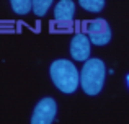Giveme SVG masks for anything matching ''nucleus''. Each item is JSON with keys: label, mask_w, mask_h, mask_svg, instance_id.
Returning <instances> with one entry per match:
<instances>
[{"label": "nucleus", "mask_w": 129, "mask_h": 124, "mask_svg": "<svg viewBox=\"0 0 129 124\" xmlns=\"http://www.w3.org/2000/svg\"><path fill=\"white\" fill-rule=\"evenodd\" d=\"M52 5L51 0H33L31 2V10L35 12L36 16H44L49 10V7Z\"/></svg>", "instance_id": "7"}, {"label": "nucleus", "mask_w": 129, "mask_h": 124, "mask_svg": "<svg viewBox=\"0 0 129 124\" xmlns=\"http://www.w3.org/2000/svg\"><path fill=\"white\" fill-rule=\"evenodd\" d=\"M70 56L75 61H88L90 56V39L83 33H77L70 41Z\"/></svg>", "instance_id": "5"}, {"label": "nucleus", "mask_w": 129, "mask_h": 124, "mask_svg": "<svg viewBox=\"0 0 129 124\" xmlns=\"http://www.w3.org/2000/svg\"><path fill=\"white\" fill-rule=\"evenodd\" d=\"M10 5L16 15H26L28 12H31V0H13Z\"/></svg>", "instance_id": "8"}, {"label": "nucleus", "mask_w": 129, "mask_h": 124, "mask_svg": "<svg viewBox=\"0 0 129 124\" xmlns=\"http://www.w3.org/2000/svg\"><path fill=\"white\" fill-rule=\"evenodd\" d=\"M56 113H57L56 100L51 96H46L41 101H38V105L33 109L31 124H52V121L56 119Z\"/></svg>", "instance_id": "4"}, {"label": "nucleus", "mask_w": 129, "mask_h": 124, "mask_svg": "<svg viewBox=\"0 0 129 124\" xmlns=\"http://www.w3.org/2000/svg\"><path fill=\"white\" fill-rule=\"evenodd\" d=\"M80 7L88 12H101L105 7L103 0H80Z\"/></svg>", "instance_id": "10"}, {"label": "nucleus", "mask_w": 129, "mask_h": 124, "mask_svg": "<svg viewBox=\"0 0 129 124\" xmlns=\"http://www.w3.org/2000/svg\"><path fill=\"white\" fill-rule=\"evenodd\" d=\"M51 80L62 93H74L80 83V73L74 62L66 59H57L51 64Z\"/></svg>", "instance_id": "1"}, {"label": "nucleus", "mask_w": 129, "mask_h": 124, "mask_svg": "<svg viewBox=\"0 0 129 124\" xmlns=\"http://www.w3.org/2000/svg\"><path fill=\"white\" fill-rule=\"evenodd\" d=\"M127 82H129V77H127Z\"/></svg>", "instance_id": "11"}, {"label": "nucleus", "mask_w": 129, "mask_h": 124, "mask_svg": "<svg viewBox=\"0 0 129 124\" xmlns=\"http://www.w3.org/2000/svg\"><path fill=\"white\" fill-rule=\"evenodd\" d=\"M75 3L72 0H60L54 7V20L56 21H74Z\"/></svg>", "instance_id": "6"}, {"label": "nucleus", "mask_w": 129, "mask_h": 124, "mask_svg": "<svg viewBox=\"0 0 129 124\" xmlns=\"http://www.w3.org/2000/svg\"><path fill=\"white\" fill-rule=\"evenodd\" d=\"M106 69L100 59H88L80 72V85L87 95H98L103 88Z\"/></svg>", "instance_id": "2"}, {"label": "nucleus", "mask_w": 129, "mask_h": 124, "mask_svg": "<svg viewBox=\"0 0 129 124\" xmlns=\"http://www.w3.org/2000/svg\"><path fill=\"white\" fill-rule=\"evenodd\" d=\"M74 29V21H51V31L54 33H70Z\"/></svg>", "instance_id": "9"}, {"label": "nucleus", "mask_w": 129, "mask_h": 124, "mask_svg": "<svg viewBox=\"0 0 129 124\" xmlns=\"http://www.w3.org/2000/svg\"><path fill=\"white\" fill-rule=\"evenodd\" d=\"M82 28L87 31L90 43H93L95 46H105L110 43L111 39V29L110 25L106 23V20L96 18L90 20V21H83Z\"/></svg>", "instance_id": "3"}]
</instances>
